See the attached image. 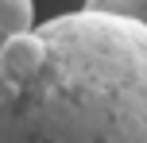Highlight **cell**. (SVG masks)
Listing matches in <instances>:
<instances>
[{
	"label": "cell",
	"instance_id": "6da1fadb",
	"mask_svg": "<svg viewBox=\"0 0 147 143\" xmlns=\"http://www.w3.org/2000/svg\"><path fill=\"white\" fill-rule=\"evenodd\" d=\"M0 143H147V23L81 4L8 39Z\"/></svg>",
	"mask_w": 147,
	"mask_h": 143
},
{
	"label": "cell",
	"instance_id": "7a4b0ae2",
	"mask_svg": "<svg viewBox=\"0 0 147 143\" xmlns=\"http://www.w3.org/2000/svg\"><path fill=\"white\" fill-rule=\"evenodd\" d=\"M35 23H39L35 19V4H27V0H0V46L8 39L31 31Z\"/></svg>",
	"mask_w": 147,
	"mask_h": 143
}]
</instances>
